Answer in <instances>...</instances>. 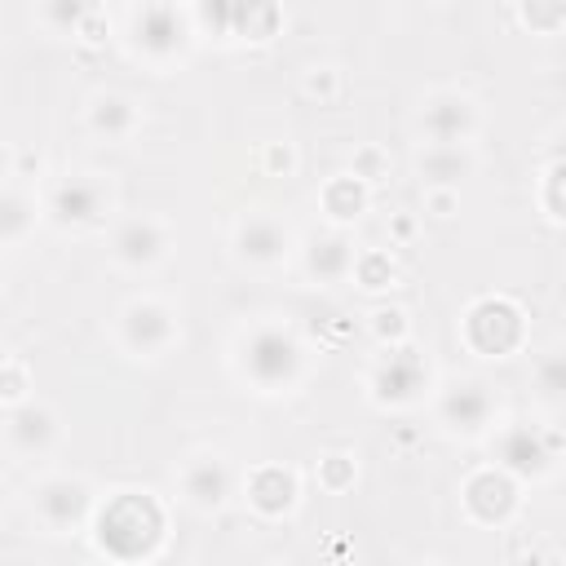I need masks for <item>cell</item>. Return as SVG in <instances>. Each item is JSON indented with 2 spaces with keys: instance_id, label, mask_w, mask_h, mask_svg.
I'll list each match as a JSON object with an SVG mask.
<instances>
[{
  "instance_id": "24",
  "label": "cell",
  "mask_w": 566,
  "mask_h": 566,
  "mask_svg": "<svg viewBox=\"0 0 566 566\" xmlns=\"http://www.w3.org/2000/svg\"><path fill=\"white\" fill-rule=\"evenodd\" d=\"M557 181H562V164L553 159V164L544 168V212H548V221H562V199H557Z\"/></svg>"
},
{
  "instance_id": "27",
  "label": "cell",
  "mask_w": 566,
  "mask_h": 566,
  "mask_svg": "<svg viewBox=\"0 0 566 566\" xmlns=\"http://www.w3.org/2000/svg\"><path fill=\"white\" fill-rule=\"evenodd\" d=\"M4 367H9V358H4V354H0V371H4Z\"/></svg>"
},
{
  "instance_id": "2",
  "label": "cell",
  "mask_w": 566,
  "mask_h": 566,
  "mask_svg": "<svg viewBox=\"0 0 566 566\" xmlns=\"http://www.w3.org/2000/svg\"><path fill=\"white\" fill-rule=\"evenodd\" d=\"M557 451L562 438L548 424H531V420H509L491 433V455L495 469L504 478H522V482H539L557 469Z\"/></svg>"
},
{
  "instance_id": "15",
  "label": "cell",
  "mask_w": 566,
  "mask_h": 566,
  "mask_svg": "<svg viewBox=\"0 0 566 566\" xmlns=\"http://www.w3.org/2000/svg\"><path fill=\"white\" fill-rule=\"evenodd\" d=\"M354 261H358V252H354L349 234H340V230H327V234L310 239V248H305V274L318 283H340L345 274H354Z\"/></svg>"
},
{
  "instance_id": "28",
  "label": "cell",
  "mask_w": 566,
  "mask_h": 566,
  "mask_svg": "<svg viewBox=\"0 0 566 566\" xmlns=\"http://www.w3.org/2000/svg\"><path fill=\"white\" fill-rule=\"evenodd\" d=\"M433 566H438V562H433Z\"/></svg>"
},
{
  "instance_id": "22",
  "label": "cell",
  "mask_w": 566,
  "mask_h": 566,
  "mask_svg": "<svg viewBox=\"0 0 566 566\" xmlns=\"http://www.w3.org/2000/svg\"><path fill=\"white\" fill-rule=\"evenodd\" d=\"M340 88V71L336 66H310L305 71V93H314L318 102H332Z\"/></svg>"
},
{
  "instance_id": "14",
  "label": "cell",
  "mask_w": 566,
  "mask_h": 566,
  "mask_svg": "<svg viewBox=\"0 0 566 566\" xmlns=\"http://www.w3.org/2000/svg\"><path fill=\"white\" fill-rule=\"evenodd\" d=\"M84 124L93 137H106V142H128L142 124V111L128 93H97L88 106H84Z\"/></svg>"
},
{
  "instance_id": "26",
  "label": "cell",
  "mask_w": 566,
  "mask_h": 566,
  "mask_svg": "<svg viewBox=\"0 0 566 566\" xmlns=\"http://www.w3.org/2000/svg\"><path fill=\"white\" fill-rule=\"evenodd\" d=\"M4 500H9V486H4V478H0V509H4Z\"/></svg>"
},
{
  "instance_id": "20",
  "label": "cell",
  "mask_w": 566,
  "mask_h": 566,
  "mask_svg": "<svg viewBox=\"0 0 566 566\" xmlns=\"http://www.w3.org/2000/svg\"><path fill=\"white\" fill-rule=\"evenodd\" d=\"M323 203H327V212H332L336 221L358 217V212H363V203H367V186H363V181H354V177H336V181L323 190Z\"/></svg>"
},
{
  "instance_id": "4",
  "label": "cell",
  "mask_w": 566,
  "mask_h": 566,
  "mask_svg": "<svg viewBox=\"0 0 566 566\" xmlns=\"http://www.w3.org/2000/svg\"><path fill=\"white\" fill-rule=\"evenodd\" d=\"M115 336H119V345H124L128 354H137V358H159V354H168L172 340L181 336L177 310H172L168 301H159V296H137V301H128V305L119 310Z\"/></svg>"
},
{
  "instance_id": "13",
  "label": "cell",
  "mask_w": 566,
  "mask_h": 566,
  "mask_svg": "<svg viewBox=\"0 0 566 566\" xmlns=\"http://www.w3.org/2000/svg\"><path fill=\"white\" fill-rule=\"evenodd\" d=\"M0 429H4V442H9L18 455H44V451L57 442V433H62L57 411H53L49 402H35V398L13 402V407L4 411V420H0Z\"/></svg>"
},
{
  "instance_id": "23",
  "label": "cell",
  "mask_w": 566,
  "mask_h": 566,
  "mask_svg": "<svg viewBox=\"0 0 566 566\" xmlns=\"http://www.w3.org/2000/svg\"><path fill=\"white\" fill-rule=\"evenodd\" d=\"M385 177V159H380V150L376 146H367V150H358L354 155V181H380Z\"/></svg>"
},
{
  "instance_id": "25",
  "label": "cell",
  "mask_w": 566,
  "mask_h": 566,
  "mask_svg": "<svg viewBox=\"0 0 566 566\" xmlns=\"http://www.w3.org/2000/svg\"><path fill=\"white\" fill-rule=\"evenodd\" d=\"M424 199H429V208H433V217H451V212L460 208V199H455V190H429Z\"/></svg>"
},
{
  "instance_id": "17",
  "label": "cell",
  "mask_w": 566,
  "mask_h": 566,
  "mask_svg": "<svg viewBox=\"0 0 566 566\" xmlns=\"http://www.w3.org/2000/svg\"><path fill=\"white\" fill-rule=\"evenodd\" d=\"M531 389H535V398H539L544 411H553V416L562 411V402H566V358H562V349H548V354L535 363Z\"/></svg>"
},
{
  "instance_id": "10",
  "label": "cell",
  "mask_w": 566,
  "mask_h": 566,
  "mask_svg": "<svg viewBox=\"0 0 566 566\" xmlns=\"http://www.w3.org/2000/svg\"><path fill=\"white\" fill-rule=\"evenodd\" d=\"M292 248H296V239H292L287 221L274 212H248L234 221V256L248 265H261V270L283 265L292 256Z\"/></svg>"
},
{
  "instance_id": "7",
  "label": "cell",
  "mask_w": 566,
  "mask_h": 566,
  "mask_svg": "<svg viewBox=\"0 0 566 566\" xmlns=\"http://www.w3.org/2000/svg\"><path fill=\"white\" fill-rule=\"evenodd\" d=\"M478 128H482V111L460 88H442L420 106V133L429 137V146H473Z\"/></svg>"
},
{
  "instance_id": "5",
  "label": "cell",
  "mask_w": 566,
  "mask_h": 566,
  "mask_svg": "<svg viewBox=\"0 0 566 566\" xmlns=\"http://www.w3.org/2000/svg\"><path fill=\"white\" fill-rule=\"evenodd\" d=\"M195 27H190V13L172 9V4H142V9H128V44L137 57H150V62H172L181 57V49L190 44Z\"/></svg>"
},
{
  "instance_id": "6",
  "label": "cell",
  "mask_w": 566,
  "mask_h": 566,
  "mask_svg": "<svg viewBox=\"0 0 566 566\" xmlns=\"http://www.w3.org/2000/svg\"><path fill=\"white\" fill-rule=\"evenodd\" d=\"M31 513L44 531L53 535H66V531H80L93 513V491L84 478H71V473H44L35 486H31Z\"/></svg>"
},
{
  "instance_id": "1",
  "label": "cell",
  "mask_w": 566,
  "mask_h": 566,
  "mask_svg": "<svg viewBox=\"0 0 566 566\" xmlns=\"http://www.w3.org/2000/svg\"><path fill=\"white\" fill-rule=\"evenodd\" d=\"M234 371L256 389V394H283L301 380L305 371V345L296 340L292 327L283 323H256L239 336L234 349Z\"/></svg>"
},
{
  "instance_id": "9",
  "label": "cell",
  "mask_w": 566,
  "mask_h": 566,
  "mask_svg": "<svg viewBox=\"0 0 566 566\" xmlns=\"http://www.w3.org/2000/svg\"><path fill=\"white\" fill-rule=\"evenodd\" d=\"M168 248H172V230L164 217H150V212L124 217L111 234V261L124 270H150L168 256Z\"/></svg>"
},
{
  "instance_id": "16",
  "label": "cell",
  "mask_w": 566,
  "mask_h": 566,
  "mask_svg": "<svg viewBox=\"0 0 566 566\" xmlns=\"http://www.w3.org/2000/svg\"><path fill=\"white\" fill-rule=\"evenodd\" d=\"M473 164L478 159H473L469 146H424L416 155V168H420V177H424L429 190H455L473 172Z\"/></svg>"
},
{
  "instance_id": "8",
  "label": "cell",
  "mask_w": 566,
  "mask_h": 566,
  "mask_svg": "<svg viewBox=\"0 0 566 566\" xmlns=\"http://www.w3.org/2000/svg\"><path fill=\"white\" fill-rule=\"evenodd\" d=\"M438 424L460 438H482L495 424V394L486 380H455L438 394Z\"/></svg>"
},
{
  "instance_id": "18",
  "label": "cell",
  "mask_w": 566,
  "mask_h": 566,
  "mask_svg": "<svg viewBox=\"0 0 566 566\" xmlns=\"http://www.w3.org/2000/svg\"><path fill=\"white\" fill-rule=\"evenodd\" d=\"M35 212H40L35 199H27L22 190H0V248L27 239L35 226Z\"/></svg>"
},
{
  "instance_id": "3",
  "label": "cell",
  "mask_w": 566,
  "mask_h": 566,
  "mask_svg": "<svg viewBox=\"0 0 566 566\" xmlns=\"http://www.w3.org/2000/svg\"><path fill=\"white\" fill-rule=\"evenodd\" d=\"M111 208H115V190L102 172H66L49 186V199H44L49 221H57L62 230L102 226Z\"/></svg>"
},
{
  "instance_id": "11",
  "label": "cell",
  "mask_w": 566,
  "mask_h": 566,
  "mask_svg": "<svg viewBox=\"0 0 566 566\" xmlns=\"http://www.w3.org/2000/svg\"><path fill=\"white\" fill-rule=\"evenodd\" d=\"M234 491V473H230V460L221 451H195L186 464H181V500L199 513H212L230 500Z\"/></svg>"
},
{
  "instance_id": "19",
  "label": "cell",
  "mask_w": 566,
  "mask_h": 566,
  "mask_svg": "<svg viewBox=\"0 0 566 566\" xmlns=\"http://www.w3.org/2000/svg\"><path fill=\"white\" fill-rule=\"evenodd\" d=\"M261 473H265V469H261ZM261 473H256V482H252V495H248V500H252L265 517L287 513V509L296 504V478H292V473H283V469H270V482H274V486L265 491V486H261Z\"/></svg>"
},
{
  "instance_id": "12",
  "label": "cell",
  "mask_w": 566,
  "mask_h": 566,
  "mask_svg": "<svg viewBox=\"0 0 566 566\" xmlns=\"http://www.w3.org/2000/svg\"><path fill=\"white\" fill-rule=\"evenodd\" d=\"M420 389H429V367L416 358V349L389 345V349L380 354L376 371H371V394H376L380 402L402 407V402H416Z\"/></svg>"
},
{
  "instance_id": "21",
  "label": "cell",
  "mask_w": 566,
  "mask_h": 566,
  "mask_svg": "<svg viewBox=\"0 0 566 566\" xmlns=\"http://www.w3.org/2000/svg\"><path fill=\"white\" fill-rule=\"evenodd\" d=\"M354 274L363 279V287H385V283H394V279H398L394 261H389V256H380V252L358 256V261H354Z\"/></svg>"
}]
</instances>
